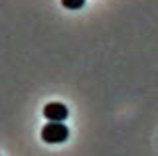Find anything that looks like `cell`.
I'll return each mask as SVG.
<instances>
[{
	"label": "cell",
	"mask_w": 158,
	"mask_h": 156,
	"mask_svg": "<svg viewBox=\"0 0 158 156\" xmlns=\"http://www.w3.org/2000/svg\"><path fill=\"white\" fill-rule=\"evenodd\" d=\"M69 136V129L63 123H49L42 129V140L44 142H49V144H59V142H65Z\"/></svg>",
	"instance_id": "obj_1"
},
{
	"label": "cell",
	"mask_w": 158,
	"mask_h": 156,
	"mask_svg": "<svg viewBox=\"0 0 158 156\" xmlns=\"http://www.w3.org/2000/svg\"><path fill=\"white\" fill-rule=\"evenodd\" d=\"M69 111L63 103H48L44 107V117L48 121H53V123H63L67 119Z\"/></svg>",
	"instance_id": "obj_2"
},
{
	"label": "cell",
	"mask_w": 158,
	"mask_h": 156,
	"mask_svg": "<svg viewBox=\"0 0 158 156\" xmlns=\"http://www.w3.org/2000/svg\"><path fill=\"white\" fill-rule=\"evenodd\" d=\"M61 4L69 10H77V8H81L85 4V0H61Z\"/></svg>",
	"instance_id": "obj_3"
}]
</instances>
